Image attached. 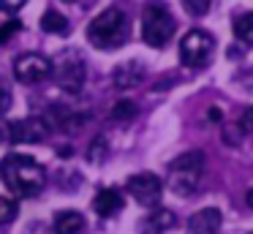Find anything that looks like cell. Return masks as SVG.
I'll return each instance as SVG.
<instances>
[{
  "label": "cell",
  "mask_w": 253,
  "mask_h": 234,
  "mask_svg": "<svg viewBox=\"0 0 253 234\" xmlns=\"http://www.w3.org/2000/svg\"><path fill=\"white\" fill-rule=\"evenodd\" d=\"M17 215H19L17 201H14V199H8V196H0V226H6V223H11Z\"/></svg>",
  "instance_id": "17"
},
{
  "label": "cell",
  "mask_w": 253,
  "mask_h": 234,
  "mask_svg": "<svg viewBox=\"0 0 253 234\" xmlns=\"http://www.w3.org/2000/svg\"><path fill=\"white\" fill-rule=\"evenodd\" d=\"M182 5L191 16H204L210 11V0H182Z\"/></svg>",
  "instance_id": "19"
},
{
  "label": "cell",
  "mask_w": 253,
  "mask_h": 234,
  "mask_svg": "<svg viewBox=\"0 0 253 234\" xmlns=\"http://www.w3.org/2000/svg\"><path fill=\"white\" fill-rule=\"evenodd\" d=\"M49 68H52L49 57L36 54V52H28L14 60V76L22 85H39V82H44L49 76Z\"/></svg>",
  "instance_id": "8"
},
{
  "label": "cell",
  "mask_w": 253,
  "mask_h": 234,
  "mask_svg": "<svg viewBox=\"0 0 253 234\" xmlns=\"http://www.w3.org/2000/svg\"><path fill=\"white\" fill-rule=\"evenodd\" d=\"M128 38V19L123 8L109 5L87 25V41L98 49H115Z\"/></svg>",
  "instance_id": "2"
},
{
  "label": "cell",
  "mask_w": 253,
  "mask_h": 234,
  "mask_svg": "<svg viewBox=\"0 0 253 234\" xmlns=\"http://www.w3.org/2000/svg\"><path fill=\"white\" fill-rule=\"evenodd\" d=\"M112 117L115 120H131V117H136V106H133L131 101H120V103L112 106Z\"/></svg>",
  "instance_id": "18"
},
{
  "label": "cell",
  "mask_w": 253,
  "mask_h": 234,
  "mask_svg": "<svg viewBox=\"0 0 253 234\" xmlns=\"http://www.w3.org/2000/svg\"><path fill=\"white\" fill-rule=\"evenodd\" d=\"M0 180L6 183V188L19 199H30V196L41 193L46 185V169L41 166L36 158L30 155H6L0 161Z\"/></svg>",
  "instance_id": "1"
},
{
  "label": "cell",
  "mask_w": 253,
  "mask_h": 234,
  "mask_svg": "<svg viewBox=\"0 0 253 234\" xmlns=\"http://www.w3.org/2000/svg\"><path fill=\"white\" fill-rule=\"evenodd\" d=\"M19 27H22L19 22H8V25H3V27H0V44H3V41H8V38H14V33H17Z\"/></svg>",
  "instance_id": "24"
},
{
  "label": "cell",
  "mask_w": 253,
  "mask_h": 234,
  "mask_svg": "<svg viewBox=\"0 0 253 234\" xmlns=\"http://www.w3.org/2000/svg\"><path fill=\"white\" fill-rule=\"evenodd\" d=\"M202 172H204V152H199V150L182 152L169 166V188L177 196H191L199 185Z\"/></svg>",
  "instance_id": "3"
},
{
  "label": "cell",
  "mask_w": 253,
  "mask_h": 234,
  "mask_svg": "<svg viewBox=\"0 0 253 234\" xmlns=\"http://www.w3.org/2000/svg\"><path fill=\"white\" fill-rule=\"evenodd\" d=\"M28 0H0V11H6V14H17Z\"/></svg>",
  "instance_id": "23"
},
{
  "label": "cell",
  "mask_w": 253,
  "mask_h": 234,
  "mask_svg": "<svg viewBox=\"0 0 253 234\" xmlns=\"http://www.w3.org/2000/svg\"><path fill=\"white\" fill-rule=\"evenodd\" d=\"M126 188H128V193H131L133 199L139 201V204H144V207H158L161 193H164V185H161V180L155 177V174H150V172H142V174H133V177H128Z\"/></svg>",
  "instance_id": "9"
},
{
  "label": "cell",
  "mask_w": 253,
  "mask_h": 234,
  "mask_svg": "<svg viewBox=\"0 0 253 234\" xmlns=\"http://www.w3.org/2000/svg\"><path fill=\"white\" fill-rule=\"evenodd\" d=\"M52 68V79H55V85L60 87L63 93H71V95H77L79 90H82L84 85V63L82 57H79L77 52H63L57 60H49Z\"/></svg>",
  "instance_id": "6"
},
{
  "label": "cell",
  "mask_w": 253,
  "mask_h": 234,
  "mask_svg": "<svg viewBox=\"0 0 253 234\" xmlns=\"http://www.w3.org/2000/svg\"><path fill=\"white\" fill-rule=\"evenodd\" d=\"M248 204L253 207V188H251V193H248Z\"/></svg>",
  "instance_id": "25"
},
{
  "label": "cell",
  "mask_w": 253,
  "mask_h": 234,
  "mask_svg": "<svg viewBox=\"0 0 253 234\" xmlns=\"http://www.w3.org/2000/svg\"><path fill=\"white\" fill-rule=\"evenodd\" d=\"M220 226H223V215H220L218 207H204V210L191 215L185 234H218Z\"/></svg>",
  "instance_id": "10"
},
{
  "label": "cell",
  "mask_w": 253,
  "mask_h": 234,
  "mask_svg": "<svg viewBox=\"0 0 253 234\" xmlns=\"http://www.w3.org/2000/svg\"><path fill=\"white\" fill-rule=\"evenodd\" d=\"M237 131H240V134H251L253 131V106H248L245 112H242L240 123H237Z\"/></svg>",
  "instance_id": "22"
},
{
  "label": "cell",
  "mask_w": 253,
  "mask_h": 234,
  "mask_svg": "<svg viewBox=\"0 0 253 234\" xmlns=\"http://www.w3.org/2000/svg\"><path fill=\"white\" fill-rule=\"evenodd\" d=\"M66 3H79V0H66Z\"/></svg>",
  "instance_id": "26"
},
{
  "label": "cell",
  "mask_w": 253,
  "mask_h": 234,
  "mask_svg": "<svg viewBox=\"0 0 253 234\" xmlns=\"http://www.w3.org/2000/svg\"><path fill=\"white\" fill-rule=\"evenodd\" d=\"M142 76H144V65L136 63V60H128V63H123L115 68L112 82H115V87H120V90H131V87H136L139 82H142Z\"/></svg>",
  "instance_id": "12"
},
{
  "label": "cell",
  "mask_w": 253,
  "mask_h": 234,
  "mask_svg": "<svg viewBox=\"0 0 253 234\" xmlns=\"http://www.w3.org/2000/svg\"><path fill=\"white\" fill-rule=\"evenodd\" d=\"M104 155H106V139H104V136H98V139L90 144L87 158H90V161H95V163H101V161H104Z\"/></svg>",
  "instance_id": "20"
},
{
  "label": "cell",
  "mask_w": 253,
  "mask_h": 234,
  "mask_svg": "<svg viewBox=\"0 0 253 234\" xmlns=\"http://www.w3.org/2000/svg\"><path fill=\"white\" fill-rule=\"evenodd\" d=\"M11 109V87H8V82L0 76V117Z\"/></svg>",
  "instance_id": "21"
},
{
  "label": "cell",
  "mask_w": 253,
  "mask_h": 234,
  "mask_svg": "<svg viewBox=\"0 0 253 234\" xmlns=\"http://www.w3.org/2000/svg\"><path fill=\"white\" fill-rule=\"evenodd\" d=\"M174 36V16L169 14V8L161 3H150L142 11V38L147 47H166Z\"/></svg>",
  "instance_id": "4"
},
{
  "label": "cell",
  "mask_w": 253,
  "mask_h": 234,
  "mask_svg": "<svg viewBox=\"0 0 253 234\" xmlns=\"http://www.w3.org/2000/svg\"><path fill=\"white\" fill-rule=\"evenodd\" d=\"M171 226H177V215L166 207H153L139 223V234H164Z\"/></svg>",
  "instance_id": "11"
},
{
  "label": "cell",
  "mask_w": 253,
  "mask_h": 234,
  "mask_svg": "<svg viewBox=\"0 0 253 234\" xmlns=\"http://www.w3.org/2000/svg\"><path fill=\"white\" fill-rule=\"evenodd\" d=\"M234 36H237V41H242L245 47H251V44H253V11L240 14L234 19Z\"/></svg>",
  "instance_id": "16"
},
{
  "label": "cell",
  "mask_w": 253,
  "mask_h": 234,
  "mask_svg": "<svg viewBox=\"0 0 253 234\" xmlns=\"http://www.w3.org/2000/svg\"><path fill=\"white\" fill-rule=\"evenodd\" d=\"M215 38L207 30H188L180 41V60L188 68H202L212 60Z\"/></svg>",
  "instance_id": "7"
},
{
  "label": "cell",
  "mask_w": 253,
  "mask_h": 234,
  "mask_svg": "<svg viewBox=\"0 0 253 234\" xmlns=\"http://www.w3.org/2000/svg\"><path fill=\"white\" fill-rule=\"evenodd\" d=\"M95 212H98L101 218H112L117 215V212L123 210V193L117 188H104L95 193V201H93Z\"/></svg>",
  "instance_id": "13"
},
{
  "label": "cell",
  "mask_w": 253,
  "mask_h": 234,
  "mask_svg": "<svg viewBox=\"0 0 253 234\" xmlns=\"http://www.w3.org/2000/svg\"><path fill=\"white\" fill-rule=\"evenodd\" d=\"M41 30L52 33V36H66L68 33V19L60 14V11H46L41 16Z\"/></svg>",
  "instance_id": "15"
},
{
  "label": "cell",
  "mask_w": 253,
  "mask_h": 234,
  "mask_svg": "<svg viewBox=\"0 0 253 234\" xmlns=\"http://www.w3.org/2000/svg\"><path fill=\"white\" fill-rule=\"evenodd\" d=\"M84 226H87V221H84V215L77 210H63V212H57L55 221H52L55 234H82Z\"/></svg>",
  "instance_id": "14"
},
{
  "label": "cell",
  "mask_w": 253,
  "mask_h": 234,
  "mask_svg": "<svg viewBox=\"0 0 253 234\" xmlns=\"http://www.w3.org/2000/svg\"><path fill=\"white\" fill-rule=\"evenodd\" d=\"M49 136V123L41 117H25V120H0V141L11 144H36Z\"/></svg>",
  "instance_id": "5"
}]
</instances>
